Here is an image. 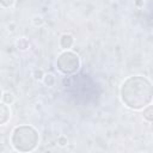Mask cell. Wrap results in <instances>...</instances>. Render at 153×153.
Segmentation results:
<instances>
[{
	"mask_svg": "<svg viewBox=\"0 0 153 153\" xmlns=\"http://www.w3.org/2000/svg\"><path fill=\"white\" fill-rule=\"evenodd\" d=\"M17 49L18 50H22V51H24V50H26L27 48H29V41L26 39V38H19L18 41H17Z\"/></svg>",
	"mask_w": 153,
	"mask_h": 153,
	"instance_id": "9c48e42d",
	"label": "cell"
},
{
	"mask_svg": "<svg viewBox=\"0 0 153 153\" xmlns=\"http://www.w3.org/2000/svg\"><path fill=\"white\" fill-rule=\"evenodd\" d=\"M56 67L57 69L63 74H73L75 73L80 67V59L79 56L69 50H65L61 53L56 60Z\"/></svg>",
	"mask_w": 153,
	"mask_h": 153,
	"instance_id": "3957f363",
	"label": "cell"
},
{
	"mask_svg": "<svg viewBox=\"0 0 153 153\" xmlns=\"http://www.w3.org/2000/svg\"><path fill=\"white\" fill-rule=\"evenodd\" d=\"M42 80H43L44 85L48 86V87H51V86H54V84H55V76H54V74H51V73L44 74Z\"/></svg>",
	"mask_w": 153,
	"mask_h": 153,
	"instance_id": "ba28073f",
	"label": "cell"
},
{
	"mask_svg": "<svg viewBox=\"0 0 153 153\" xmlns=\"http://www.w3.org/2000/svg\"><path fill=\"white\" fill-rule=\"evenodd\" d=\"M67 143H68V139H67V136L61 135V136L57 137V145H59L60 147H65Z\"/></svg>",
	"mask_w": 153,
	"mask_h": 153,
	"instance_id": "8fae6325",
	"label": "cell"
},
{
	"mask_svg": "<svg viewBox=\"0 0 153 153\" xmlns=\"http://www.w3.org/2000/svg\"><path fill=\"white\" fill-rule=\"evenodd\" d=\"M39 141L38 131L31 126H18L11 135V143L16 151L31 152Z\"/></svg>",
	"mask_w": 153,
	"mask_h": 153,
	"instance_id": "7a4b0ae2",
	"label": "cell"
},
{
	"mask_svg": "<svg viewBox=\"0 0 153 153\" xmlns=\"http://www.w3.org/2000/svg\"><path fill=\"white\" fill-rule=\"evenodd\" d=\"M143 118L148 123L152 122V120H153V108H152L151 104H148L146 108H143Z\"/></svg>",
	"mask_w": 153,
	"mask_h": 153,
	"instance_id": "52a82bcc",
	"label": "cell"
},
{
	"mask_svg": "<svg viewBox=\"0 0 153 153\" xmlns=\"http://www.w3.org/2000/svg\"><path fill=\"white\" fill-rule=\"evenodd\" d=\"M13 27H14V24H11V26H10V25H8V29H10V30H11V31H13V30H14V29H13Z\"/></svg>",
	"mask_w": 153,
	"mask_h": 153,
	"instance_id": "2e32d148",
	"label": "cell"
},
{
	"mask_svg": "<svg viewBox=\"0 0 153 153\" xmlns=\"http://www.w3.org/2000/svg\"><path fill=\"white\" fill-rule=\"evenodd\" d=\"M14 0H0V6L4 8H8L11 6H13Z\"/></svg>",
	"mask_w": 153,
	"mask_h": 153,
	"instance_id": "4fadbf2b",
	"label": "cell"
},
{
	"mask_svg": "<svg viewBox=\"0 0 153 153\" xmlns=\"http://www.w3.org/2000/svg\"><path fill=\"white\" fill-rule=\"evenodd\" d=\"M32 24L35 26H42L44 24V19L41 16H33L32 17Z\"/></svg>",
	"mask_w": 153,
	"mask_h": 153,
	"instance_id": "30bf717a",
	"label": "cell"
},
{
	"mask_svg": "<svg viewBox=\"0 0 153 153\" xmlns=\"http://www.w3.org/2000/svg\"><path fill=\"white\" fill-rule=\"evenodd\" d=\"M6 151V147L4 146V143H0V152H5Z\"/></svg>",
	"mask_w": 153,
	"mask_h": 153,
	"instance_id": "9a60e30c",
	"label": "cell"
},
{
	"mask_svg": "<svg viewBox=\"0 0 153 153\" xmlns=\"http://www.w3.org/2000/svg\"><path fill=\"white\" fill-rule=\"evenodd\" d=\"M121 99L131 110H141L152 102V84L141 75L129 76L121 86Z\"/></svg>",
	"mask_w": 153,
	"mask_h": 153,
	"instance_id": "6da1fadb",
	"label": "cell"
},
{
	"mask_svg": "<svg viewBox=\"0 0 153 153\" xmlns=\"http://www.w3.org/2000/svg\"><path fill=\"white\" fill-rule=\"evenodd\" d=\"M134 4H135V6H136V7H143L145 1H143V0H135V1H134Z\"/></svg>",
	"mask_w": 153,
	"mask_h": 153,
	"instance_id": "5bb4252c",
	"label": "cell"
},
{
	"mask_svg": "<svg viewBox=\"0 0 153 153\" xmlns=\"http://www.w3.org/2000/svg\"><path fill=\"white\" fill-rule=\"evenodd\" d=\"M11 118V110L10 106L7 104H5L4 102L0 103V126L6 124Z\"/></svg>",
	"mask_w": 153,
	"mask_h": 153,
	"instance_id": "277c9868",
	"label": "cell"
},
{
	"mask_svg": "<svg viewBox=\"0 0 153 153\" xmlns=\"http://www.w3.org/2000/svg\"><path fill=\"white\" fill-rule=\"evenodd\" d=\"M1 99H2V102H4L5 104H7V105H11V104H13V103H14V100H16V97H14V94H13L12 92L7 91V92H4V93H2V97H1Z\"/></svg>",
	"mask_w": 153,
	"mask_h": 153,
	"instance_id": "8992f818",
	"label": "cell"
},
{
	"mask_svg": "<svg viewBox=\"0 0 153 153\" xmlns=\"http://www.w3.org/2000/svg\"><path fill=\"white\" fill-rule=\"evenodd\" d=\"M74 43V37L71 33H62L60 37V47L63 50H69Z\"/></svg>",
	"mask_w": 153,
	"mask_h": 153,
	"instance_id": "5b68a950",
	"label": "cell"
},
{
	"mask_svg": "<svg viewBox=\"0 0 153 153\" xmlns=\"http://www.w3.org/2000/svg\"><path fill=\"white\" fill-rule=\"evenodd\" d=\"M32 75H33V78L36 80H42L43 79V75H44V72L42 69H35Z\"/></svg>",
	"mask_w": 153,
	"mask_h": 153,
	"instance_id": "7c38bea8",
	"label": "cell"
},
{
	"mask_svg": "<svg viewBox=\"0 0 153 153\" xmlns=\"http://www.w3.org/2000/svg\"><path fill=\"white\" fill-rule=\"evenodd\" d=\"M2 93H4V92H2L1 90H0V99H1V97H2Z\"/></svg>",
	"mask_w": 153,
	"mask_h": 153,
	"instance_id": "e0dca14e",
	"label": "cell"
}]
</instances>
